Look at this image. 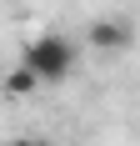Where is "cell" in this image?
I'll list each match as a JSON object with an SVG mask.
<instances>
[{"instance_id": "6da1fadb", "label": "cell", "mask_w": 140, "mask_h": 146, "mask_svg": "<svg viewBox=\"0 0 140 146\" xmlns=\"http://www.w3.org/2000/svg\"><path fill=\"white\" fill-rule=\"evenodd\" d=\"M75 45L65 40V35H55V30H45V35H35V40H25V50H20V66H30L35 71V81L40 86H60L70 71H75Z\"/></svg>"}, {"instance_id": "7a4b0ae2", "label": "cell", "mask_w": 140, "mask_h": 146, "mask_svg": "<svg viewBox=\"0 0 140 146\" xmlns=\"http://www.w3.org/2000/svg\"><path fill=\"white\" fill-rule=\"evenodd\" d=\"M85 40H90V50H100V56H120V50H130L135 30H130L125 20H110V15H105V20H95V25H90V35H85Z\"/></svg>"}, {"instance_id": "3957f363", "label": "cell", "mask_w": 140, "mask_h": 146, "mask_svg": "<svg viewBox=\"0 0 140 146\" xmlns=\"http://www.w3.org/2000/svg\"><path fill=\"white\" fill-rule=\"evenodd\" d=\"M0 91H5L10 101H20V96H35V91H40V81H35V71H30V66H15V71L0 81Z\"/></svg>"}, {"instance_id": "277c9868", "label": "cell", "mask_w": 140, "mask_h": 146, "mask_svg": "<svg viewBox=\"0 0 140 146\" xmlns=\"http://www.w3.org/2000/svg\"><path fill=\"white\" fill-rule=\"evenodd\" d=\"M0 146H45L40 136H10V141H0Z\"/></svg>"}]
</instances>
